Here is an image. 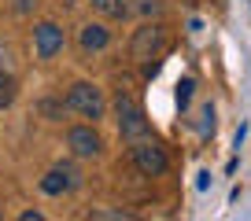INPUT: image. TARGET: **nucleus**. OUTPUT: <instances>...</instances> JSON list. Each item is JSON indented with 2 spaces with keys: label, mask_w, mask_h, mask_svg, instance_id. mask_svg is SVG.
Masks as SVG:
<instances>
[{
  "label": "nucleus",
  "mask_w": 251,
  "mask_h": 221,
  "mask_svg": "<svg viewBox=\"0 0 251 221\" xmlns=\"http://www.w3.org/2000/svg\"><path fill=\"white\" fill-rule=\"evenodd\" d=\"M115 122H118V133H122L126 144H137V140H144V136H151V126H148V118H144V107L126 92V88L115 92Z\"/></svg>",
  "instance_id": "obj_1"
},
{
  "label": "nucleus",
  "mask_w": 251,
  "mask_h": 221,
  "mask_svg": "<svg viewBox=\"0 0 251 221\" xmlns=\"http://www.w3.org/2000/svg\"><path fill=\"white\" fill-rule=\"evenodd\" d=\"M137 63H144V74H155V59L166 52V30L159 22H144L141 30L133 33V44H129Z\"/></svg>",
  "instance_id": "obj_2"
},
{
  "label": "nucleus",
  "mask_w": 251,
  "mask_h": 221,
  "mask_svg": "<svg viewBox=\"0 0 251 221\" xmlns=\"http://www.w3.org/2000/svg\"><path fill=\"white\" fill-rule=\"evenodd\" d=\"M63 107L74 110L78 118H89V122L96 126V122L103 118L107 103H103V92L93 85V81H74V85L67 88V100H63Z\"/></svg>",
  "instance_id": "obj_3"
},
{
  "label": "nucleus",
  "mask_w": 251,
  "mask_h": 221,
  "mask_svg": "<svg viewBox=\"0 0 251 221\" xmlns=\"http://www.w3.org/2000/svg\"><path fill=\"white\" fill-rule=\"evenodd\" d=\"M129 155H133V166L141 170L144 177H163L166 170H170V158H166V151L159 148L151 136H144V140L129 144Z\"/></svg>",
  "instance_id": "obj_4"
},
{
  "label": "nucleus",
  "mask_w": 251,
  "mask_h": 221,
  "mask_svg": "<svg viewBox=\"0 0 251 221\" xmlns=\"http://www.w3.org/2000/svg\"><path fill=\"white\" fill-rule=\"evenodd\" d=\"M78 184H81V174H78L74 162H59L41 177V192L45 196H63V192H74Z\"/></svg>",
  "instance_id": "obj_5"
},
{
  "label": "nucleus",
  "mask_w": 251,
  "mask_h": 221,
  "mask_svg": "<svg viewBox=\"0 0 251 221\" xmlns=\"http://www.w3.org/2000/svg\"><path fill=\"white\" fill-rule=\"evenodd\" d=\"M67 148H71L74 158H96L103 151V140H100V133L93 129V122H89V126L67 129Z\"/></svg>",
  "instance_id": "obj_6"
},
{
  "label": "nucleus",
  "mask_w": 251,
  "mask_h": 221,
  "mask_svg": "<svg viewBox=\"0 0 251 221\" xmlns=\"http://www.w3.org/2000/svg\"><path fill=\"white\" fill-rule=\"evenodd\" d=\"M63 26L59 22H41L37 30H33V55L37 59H52V55L63 52Z\"/></svg>",
  "instance_id": "obj_7"
},
{
  "label": "nucleus",
  "mask_w": 251,
  "mask_h": 221,
  "mask_svg": "<svg viewBox=\"0 0 251 221\" xmlns=\"http://www.w3.org/2000/svg\"><path fill=\"white\" fill-rule=\"evenodd\" d=\"M78 41H81V52H103V48L111 44V30L103 22H85L81 33H78Z\"/></svg>",
  "instance_id": "obj_8"
},
{
  "label": "nucleus",
  "mask_w": 251,
  "mask_h": 221,
  "mask_svg": "<svg viewBox=\"0 0 251 221\" xmlns=\"http://www.w3.org/2000/svg\"><path fill=\"white\" fill-rule=\"evenodd\" d=\"M93 4V11H100L103 19H126L129 15V4L126 0H89Z\"/></svg>",
  "instance_id": "obj_9"
},
{
  "label": "nucleus",
  "mask_w": 251,
  "mask_h": 221,
  "mask_svg": "<svg viewBox=\"0 0 251 221\" xmlns=\"http://www.w3.org/2000/svg\"><path fill=\"white\" fill-rule=\"evenodd\" d=\"M15 103V74H0V110Z\"/></svg>",
  "instance_id": "obj_10"
},
{
  "label": "nucleus",
  "mask_w": 251,
  "mask_h": 221,
  "mask_svg": "<svg viewBox=\"0 0 251 221\" xmlns=\"http://www.w3.org/2000/svg\"><path fill=\"white\" fill-rule=\"evenodd\" d=\"M192 92H196V81H192V78H181V81H177V107H181V110H188Z\"/></svg>",
  "instance_id": "obj_11"
},
{
  "label": "nucleus",
  "mask_w": 251,
  "mask_h": 221,
  "mask_svg": "<svg viewBox=\"0 0 251 221\" xmlns=\"http://www.w3.org/2000/svg\"><path fill=\"white\" fill-rule=\"evenodd\" d=\"M0 74H11V48L0 41Z\"/></svg>",
  "instance_id": "obj_12"
},
{
  "label": "nucleus",
  "mask_w": 251,
  "mask_h": 221,
  "mask_svg": "<svg viewBox=\"0 0 251 221\" xmlns=\"http://www.w3.org/2000/svg\"><path fill=\"white\" fill-rule=\"evenodd\" d=\"M137 8H141L144 15H159V11H163V4H159V0H141Z\"/></svg>",
  "instance_id": "obj_13"
},
{
  "label": "nucleus",
  "mask_w": 251,
  "mask_h": 221,
  "mask_svg": "<svg viewBox=\"0 0 251 221\" xmlns=\"http://www.w3.org/2000/svg\"><path fill=\"white\" fill-rule=\"evenodd\" d=\"M41 218H45L41 210H26V214H23V221H41Z\"/></svg>",
  "instance_id": "obj_14"
},
{
  "label": "nucleus",
  "mask_w": 251,
  "mask_h": 221,
  "mask_svg": "<svg viewBox=\"0 0 251 221\" xmlns=\"http://www.w3.org/2000/svg\"><path fill=\"white\" fill-rule=\"evenodd\" d=\"M33 4H37V0H19L15 8H19V11H23V15H26V11H30V8H33Z\"/></svg>",
  "instance_id": "obj_15"
},
{
  "label": "nucleus",
  "mask_w": 251,
  "mask_h": 221,
  "mask_svg": "<svg viewBox=\"0 0 251 221\" xmlns=\"http://www.w3.org/2000/svg\"><path fill=\"white\" fill-rule=\"evenodd\" d=\"M59 4H63V8H74V4H78V0H59Z\"/></svg>",
  "instance_id": "obj_16"
}]
</instances>
